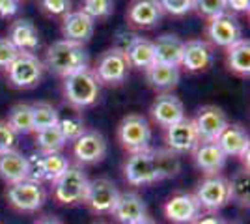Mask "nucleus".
I'll return each instance as SVG.
<instances>
[{
    "label": "nucleus",
    "mask_w": 250,
    "mask_h": 224,
    "mask_svg": "<svg viewBox=\"0 0 250 224\" xmlns=\"http://www.w3.org/2000/svg\"><path fill=\"white\" fill-rule=\"evenodd\" d=\"M8 40H10L21 53H36L42 45L40 32L34 26V22L28 19H17L11 22L10 30H8Z\"/></svg>",
    "instance_id": "obj_22"
},
{
    "label": "nucleus",
    "mask_w": 250,
    "mask_h": 224,
    "mask_svg": "<svg viewBox=\"0 0 250 224\" xmlns=\"http://www.w3.org/2000/svg\"><path fill=\"white\" fill-rule=\"evenodd\" d=\"M38 2L45 15L56 17V19L65 17L71 11V4H73L71 0H38Z\"/></svg>",
    "instance_id": "obj_37"
},
{
    "label": "nucleus",
    "mask_w": 250,
    "mask_h": 224,
    "mask_svg": "<svg viewBox=\"0 0 250 224\" xmlns=\"http://www.w3.org/2000/svg\"><path fill=\"white\" fill-rule=\"evenodd\" d=\"M183 43L176 34H163L153 41L155 51V62L159 64L179 65L181 64V54H183Z\"/></svg>",
    "instance_id": "obj_27"
},
{
    "label": "nucleus",
    "mask_w": 250,
    "mask_h": 224,
    "mask_svg": "<svg viewBox=\"0 0 250 224\" xmlns=\"http://www.w3.org/2000/svg\"><path fill=\"white\" fill-rule=\"evenodd\" d=\"M165 140H167V148L172 149L177 155L192 151L194 146L200 142L196 127H194V122L190 118H183L181 122H177L174 125L167 127Z\"/></svg>",
    "instance_id": "obj_18"
},
{
    "label": "nucleus",
    "mask_w": 250,
    "mask_h": 224,
    "mask_svg": "<svg viewBox=\"0 0 250 224\" xmlns=\"http://www.w3.org/2000/svg\"><path fill=\"white\" fill-rule=\"evenodd\" d=\"M94 224H108V223H94Z\"/></svg>",
    "instance_id": "obj_49"
},
{
    "label": "nucleus",
    "mask_w": 250,
    "mask_h": 224,
    "mask_svg": "<svg viewBox=\"0 0 250 224\" xmlns=\"http://www.w3.org/2000/svg\"><path fill=\"white\" fill-rule=\"evenodd\" d=\"M19 54L21 51L8 38H0V69H8Z\"/></svg>",
    "instance_id": "obj_40"
},
{
    "label": "nucleus",
    "mask_w": 250,
    "mask_h": 224,
    "mask_svg": "<svg viewBox=\"0 0 250 224\" xmlns=\"http://www.w3.org/2000/svg\"><path fill=\"white\" fill-rule=\"evenodd\" d=\"M129 62L125 58V54L118 49H108L101 54V58L97 60L94 73L99 81V84L108 86H120L125 82L127 75H129Z\"/></svg>",
    "instance_id": "obj_10"
},
{
    "label": "nucleus",
    "mask_w": 250,
    "mask_h": 224,
    "mask_svg": "<svg viewBox=\"0 0 250 224\" xmlns=\"http://www.w3.org/2000/svg\"><path fill=\"white\" fill-rule=\"evenodd\" d=\"M196 200H198L200 207L206 209L209 213H217L219 209L226 207L231 200H229V185L228 180L220 174H211L206 176L196 187L194 192Z\"/></svg>",
    "instance_id": "obj_7"
},
{
    "label": "nucleus",
    "mask_w": 250,
    "mask_h": 224,
    "mask_svg": "<svg viewBox=\"0 0 250 224\" xmlns=\"http://www.w3.org/2000/svg\"><path fill=\"white\" fill-rule=\"evenodd\" d=\"M120 191L116 183L108 178H95L88 183V192L84 204L90 207V211L97 215H110L118 202Z\"/></svg>",
    "instance_id": "obj_11"
},
{
    "label": "nucleus",
    "mask_w": 250,
    "mask_h": 224,
    "mask_svg": "<svg viewBox=\"0 0 250 224\" xmlns=\"http://www.w3.org/2000/svg\"><path fill=\"white\" fill-rule=\"evenodd\" d=\"M110 215L120 224H135L147 217V204L144 202V198L138 192H120L118 202H116Z\"/></svg>",
    "instance_id": "obj_17"
},
{
    "label": "nucleus",
    "mask_w": 250,
    "mask_h": 224,
    "mask_svg": "<svg viewBox=\"0 0 250 224\" xmlns=\"http://www.w3.org/2000/svg\"><path fill=\"white\" fill-rule=\"evenodd\" d=\"M88 183L90 180L81 166H69L56 182H52V196L60 205L84 204Z\"/></svg>",
    "instance_id": "obj_3"
},
{
    "label": "nucleus",
    "mask_w": 250,
    "mask_h": 224,
    "mask_svg": "<svg viewBox=\"0 0 250 224\" xmlns=\"http://www.w3.org/2000/svg\"><path fill=\"white\" fill-rule=\"evenodd\" d=\"M106 155V139L99 131L86 129L73 142V157L79 164H95Z\"/></svg>",
    "instance_id": "obj_14"
},
{
    "label": "nucleus",
    "mask_w": 250,
    "mask_h": 224,
    "mask_svg": "<svg viewBox=\"0 0 250 224\" xmlns=\"http://www.w3.org/2000/svg\"><path fill=\"white\" fill-rule=\"evenodd\" d=\"M226 65L231 73L249 79L250 75V41L241 38L226 49Z\"/></svg>",
    "instance_id": "obj_28"
},
{
    "label": "nucleus",
    "mask_w": 250,
    "mask_h": 224,
    "mask_svg": "<svg viewBox=\"0 0 250 224\" xmlns=\"http://www.w3.org/2000/svg\"><path fill=\"white\" fill-rule=\"evenodd\" d=\"M135 224H157L151 217H146V219H142V221H138V223H135Z\"/></svg>",
    "instance_id": "obj_47"
},
{
    "label": "nucleus",
    "mask_w": 250,
    "mask_h": 224,
    "mask_svg": "<svg viewBox=\"0 0 250 224\" xmlns=\"http://www.w3.org/2000/svg\"><path fill=\"white\" fill-rule=\"evenodd\" d=\"M192 122H194L200 142H217L219 135L229 123L226 112L217 105L200 107L198 112H196V118Z\"/></svg>",
    "instance_id": "obj_12"
},
{
    "label": "nucleus",
    "mask_w": 250,
    "mask_h": 224,
    "mask_svg": "<svg viewBox=\"0 0 250 224\" xmlns=\"http://www.w3.org/2000/svg\"><path fill=\"white\" fill-rule=\"evenodd\" d=\"M192 159L206 176H211L224 170L228 157L224 155V151L217 142H198L192 149Z\"/></svg>",
    "instance_id": "obj_21"
},
{
    "label": "nucleus",
    "mask_w": 250,
    "mask_h": 224,
    "mask_svg": "<svg viewBox=\"0 0 250 224\" xmlns=\"http://www.w3.org/2000/svg\"><path fill=\"white\" fill-rule=\"evenodd\" d=\"M65 144H67V140L63 139L58 123L36 131V146L40 148L42 153H58L65 148Z\"/></svg>",
    "instance_id": "obj_30"
},
{
    "label": "nucleus",
    "mask_w": 250,
    "mask_h": 224,
    "mask_svg": "<svg viewBox=\"0 0 250 224\" xmlns=\"http://www.w3.org/2000/svg\"><path fill=\"white\" fill-rule=\"evenodd\" d=\"M43 64H45V69L65 79L69 75L86 69L90 64V56L81 43L60 40V41H54L47 49Z\"/></svg>",
    "instance_id": "obj_1"
},
{
    "label": "nucleus",
    "mask_w": 250,
    "mask_h": 224,
    "mask_svg": "<svg viewBox=\"0 0 250 224\" xmlns=\"http://www.w3.org/2000/svg\"><path fill=\"white\" fill-rule=\"evenodd\" d=\"M26 172H28L26 155H22L19 149L0 153V180L6 185L26 180Z\"/></svg>",
    "instance_id": "obj_24"
},
{
    "label": "nucleus",
    "mask_w": 250,
    "mask_h": 224,
    "mask_svg": "<svg viewBox=\"0 0 250 224\" xmlns=\"http://www.w3.org/2000/svg\"><path fill=\"white\" fill-rule=\"evenodd\" d=\"M83 11L94 21L108 19L114 13V0H84Z\"/></svg>",
    "instance_id": "obj_36"
},
{
    "label": "nucleus",
    "mask_w": 250,
    "mask_h": 224,
    "mask_svg": "<svg viewBox=\"0 0 250 224\" xmlns=\"http://www.w3.org/2000/svg\"><path fill=\"white\" fill-rule=\"evenodd\" d=\"M34 224H63V221L56 215H43Z\"/></svg>",
    "instance_id": "obj_46"
},
{
    "label": "nucleus",
    "mask_w": 250,
    "mask_h": 224,
    "mask_svg": "<svg viewBox=\"0 0 250 224\" xmlns=\"http://www.w3.org/2000/svg\"><path fill=\"white\" fill-rule=\"evenodd\" d=\"M6 198L10 205L19 213H36L45 204V189L42 183L22 180L17 183H10L6 189Z\"/></svg>",
    "instance_id": "obj_6"
},
{
    "label": "nucleus",
    "mask_w": 250,
    "mask_h": 224,
    "mask_svg": "<svg viewBox=\"0 0 250 224\" xmlns=\"http://www.w3.org/2000/svg\"><path fill=\"white\" fill-rule=\"evenodd\" d=\"M28 163V172H26V180L36 183L45 182V176H43V153H32L30 157H26Z\"/></svg>",
    "instance_id": "obj_41"
},
{
    "label": "nucleus",
    "mask_w": 250,
    "mask_h": 224,
    "mask_svg": "<svg viewBox=\"0 0 250 224\" xmlns=\"http://www.w3.org/2000/svg\"><path fill=\"white\" fill-rule=\"evenodd\" d=\"M151 151H153V157H155L159 182L176 178L177 174H179V170H181V159H179V155L168 148H157V149L151 148Z\"/></svg>",
    "instance_id": "obj_29"
},
{
    "label": "nucleus",
    "mask_w": 250,
    "mask_h": 224,
    "mask_svg": "<svg viewBox=\"0 0 250 224\" xmlns=\"http://www.w3.org/2000/svg\"><path fill=\"white\" fill-rule=\"evenodd\" d=\"M250 0H226V10H231L235 13H249Z\"/></svg>",
    "instance_id": "obj_44"
},
{
    "label": "nucleus",
    "mask_w": 250,
    "mask_h": 224,
    "mask_svg": "<svg viewBox=\"0 0 250 224\" xmlns=\"http://www.w3.org/2000/svg\"><path fill=\"white\" fill-rule=\"evenodd\" d=\"M58 127L62 131L63 139L67 142H75L83 135L86 127H84V120L79 114H67V116L58 118Z\"/></svg>",
    "instance_id": "obj_35"
},
{
    "label": "nucleus",
    "mask_w": 250,
    "mask_h": 224,
    "mask_svg": "<svg viewBox=\"0 0 250 224\" xmlns=\"http://www.w3.org/2000/svg\"><path fill=\"white\" fill-rule=\"evenodd\" d=\"M146 79L153 90L167 94V92L174 90V88L179 84V79H181L179 65L153 62V64L146 69Z\"/></svg>",
    "instance_id": "obj_23"
},
{
    "label": "nucleus",
    "mask_w": 250,
    "mask_h": 224,
    "mask_svg": "<svg viewBox=\"0 0 250 224\" xmlns=\"http://www.w3.org/2000/svg\"><path fill=\"white\" fill-rule=\"evenodd\" d=\"M21 0H0V17H13L19 11Z\"/></svg>",
    "instance_id": "obj_43"
},
{
    "label": "nucleus",
    "mask_w": 250,
    "mask_h": 224,
    "mask_svg": "<svg viewBox=\"0 0 250 224\" xmlns=\"http://www.w3.org/2000/svg\"><path fill=\"white\" fill-rule=\"evenodd\" d=\"M200 17L211 19L215 15H220L226 11V0H194V8Z\"/></svg>",
    "instance_id": "obj_38"
},
{
    "label": "nucleus",
    "mask_w": 250,
    "mask_h": 224,
    "mask_svg": "<svg viewBox=\"0 0 250 224\" xmlns=\"http://www.w3.org/2000/svg\"><path fill=\"white\" fill-rule=\"evenodd\" d=\"M200 215L202 207L190 192H176L165 204V217L172 224H192Z\"/></svg>",
    "instance_id": "obj_13"
},
{
    "label": "nucleus",
    "mask_w": 250,
    "mask_h": 224,
    "mask_svg": "<svg viewBox=\"0 0 250 224\" xmlns=\"http://www.w3.org/2000/svg\"><path fill=\"white\" fill-rule=\"evenodd\" d=\"M149 116L159 127L167 129L174 125L177 122H181L185 116V105L183 101L174 94H161L155 97V101L149 107Z\"/></svg>",
    "instance_id": "obj_15"
},
{
    "label": "nucleus",
    "mask_w": 250,
    "mask_h": 224,
    "mask_svg": "<svg viewBox=\"0 0 250 224\" xmlns=\"http://www.w3.org/2000/svg\"><path fill=\"white\" fill-rule=\"evenodd\" d=\"M165 11L161 8L159 0H131L127 11H125V21L135 28H155L161 22Z\"/></svg>",
    "instance_id": "obj_16"
},
{
    "label": "nucleus",
    "mask_w": 250,
    "mask_h": 224,
    "mask_svg": "<svg viewBox=\"0 0 250 224\" xmlns=\"http://www.w3.org/2000/svg\"><path fill=\"white\" fill-rule=\"evenodd\" d=\"M217 144L224 151L226 157H239L241 153L250 146L249 133L239 123H228L224 131L219 135Z\"/></svg>",
    "instance_id": "obj_25"
},
{
    "label": "nucleus",
    "mask_w": 250,
    "mask_h": 224,
    "mask_svg": "<svg viewBox=\"0 0 250 224\" xmlns=\"http://www.w3.org/2000/svg\"><path fill=\"white\" fill-rule=\"evenodd\" d=\"M17 133L10 127L6 120H0V153H6L17 146Z\"/></svg>",
    "instance_id": "obj_42"
},
{
    "label": "nucleus",
    "mask_w": 250,
    "mask_h": 224,
    "mask_svg": "<svg viewBox=\"0 0 250 224\" xmlns=\"http://www.w3.org/2000/svg\"><path fill=\"white\" fill-rule=\"evenodd\" d=\"M229 185V200L235 204H239L241 207H247L250 200V178L247 168H239L231 176V180H228Z\"/></svg>",
    "instance_id": "obj_32"
},
{
    "label": "nucleus",
    "mask_w": 250,
    "mask_h": 224,
    "mask_svg": "<svg viewBox=\"0 0 250 224\" xmlns=\"http://www.w3.org/2000/svg\"><path fill=\"white\" fill-rule=\"evenodd\" d=\"M192 224H228V223H226L222 217H219V215L208 213V215H200Z\"/></svg>",
    "instance_id": "obj_45"
},
{
    "label": "nucleus",
    "mask_w": 250,
    "mask_h": 224,
    "mask_svg": "<svg viewBox=\"0 0 250 224\" xmlns=\"http://www.w3.org/2000/svg\"><path fill=\"white\" fill-rule=\"evenodd\" d=\"M62 92L69 107H73L75 110H83L97 103L101 94V84L95 77L94 69L86 67L83 71L63 79Z\"/></svg>",
    "instance_id": "obj_2"
},
{
    "label": "nucleus",
    "mask_w": 250,
    "mask_h": 224,
    "mask_svg": "<svg viewBox=\"0 0 250 224\" xmlns=\"http://www.w3.org/2000/svg\"><path fill=\"white\" fill-rule=\"evenodd\" d=\"M10 127L17 133V135H30L34 133V120H32V105L28 103H17L13 105L11 110L8 112V120Z\"/></svg>",
    "instance_id": "obj_31"
},
{
    "label": "nucleus",
    "mask_w": 250,
    "mask_h": 224,
    "mask_svg": "<svg viewBox=\"0 0 250 224\" xmlns=\"http://www.w3.org/2000/svg\"><path fill=\"white\" fill-rule=\"evenodd\" d=\"M228 224H247L245 221H241V219H235V221H231V223H228Z\"/></svg>",
    "instance_id": "obj_48"
},
{
    "label": "nucleus",
    "mask_w": 250,
    "mask_h": 224,
    "mask_svg": "<svg viewBox=\"0 0 250 224\" xmlns=\"http://www.w3.org/2000/svg\"><path fill=\"white\" fill-rule=\"evenodd\" d=\"M206 38L211 47H220V49H228L229 45L239 41L243 38V28L241 22L233 13H220L208 19L206 24Z\"/></svg>",
    "instance_id": "obj_8"
},
{
    "label": "nucleus",
    "mask_w": 250,
    "mask_h": 224,
    "mask_svg": "<svg viewBox=\"0 0 250 224\" xmlns=\"http://www.w3.org/2000/svg\"><path fill=\"white\" fill-rule=\"evenodd\" d=\"M124 176L127 183L133 187H142V185H151L159 182L155 157L151 148L146 151L131 153L124 164Z\"/></svg>",
    "instance_id": "obj_9"
},
{
    "label": "nucleus",
    "mask_w": 250,
    "mask_h": 224,
    "mask_svg": "<svg viewBox=\"0 0 250 224\" xmlns=\"http://www.w3.org/2000/svg\"><path fill=\"white\" fill-rule=\"evenodd\" d=\"M69 166H71V163L62 151H58V153H43V176H45V182H56Z\"/></svg>",
    "instance_id": "obj_33"
},
{
    "label": "nucleus",
    "mask_w": 250,
    "mask_h": 224,
    "mask_svg": "<svg viewBox=\"0 0 250 224\" xmlns=\"http://www.w3.org/2000/svg\"><path fill=\"white\" fill-rule=\"evenodd\" d=\"M58 118H60V112L56 110V107H52L51 103L40 101V103H34V105H32L34 133H36V131H40V129L56 125V123H58Z\"/></svg>",
    "instance_id": "obj_34"
},
{
    "label": "nucleus",
    "mask_w": 250,
    "mask_h": 224,
    "mask_svg": "<svg viewBox=\"0 0 250 224\" xmlns=\"http://www.w3.org/2000/svg\"><path fill=\"white\" fill-rule=\"evenodd\" d=\"M118 142L129 153L149 149L151 127L142 114H127L118 125Z\"/></svg>",
    "instance_id": "obj_4"
},
{
    "label": "nucleus",
    "mask_w": 250,
    "mask_h": 224,
    "mask_svg": "<svg viewBox=\"0 0 250 224\" xmlns=\"http://www.w3.org/2000/svg\"><path fill=\"white\" fill-rule=\"evenodd\" d=\"M124 54L131 67L144 69V71L155 62L153 41H149L146 38H140V36H136V34H135V38L131 40V43L127 45V49L124 51Z\"/></svg>",
    "instance_id": "obj_26"
},
{
    "label": "nucleus",
    "mask_w": 250,
    "mask_h": 224,
    "mask_svg": "<svg viewBox=\"0 0 250 224\" xmlns=\"http://www.w3.org/2000/svg\"><path fill=\"white\" fill-rule=\"evenodd\" d=\"M159 4L165 13L174 17H183L194 8V0H159Z\"/></svg>",
    "instance_id": "obj_39"
},
{
    "label": "nucleus",
    "mask_w": 250,
    "mask_h": 224,
    "mask_svg": "<svg viewBox=\"0 0 250 224\" xmlns=\"http://www.w3.org/2000/svg\"><path fill=\"white\" fill-rule=\"evenodd\" d=\"M213 62V47L206 40H188L183 43V54L179 67H185L190 73L206 71Z\"/></svg>",
    "instance_id": "obj_19"
},
{
    "label": "nucleus",
    "mask_w": 250,
    "mask_h": 224,
    "mask_svg": "<svg viewBox=\"0 0 250 224\" xmlns=\"http://www.w3.org/2000/svg\"><path fill=\"white\" fill-rule=\"evenodd\" d=\"M8 81L11 86L19 90H30L42 82L43 73H45V64L32 53H21L13 64L6 69Z\"/></svg>",
    "instance_id": "obj_5"
},
{
    "label": "nucleus",
    "mask_w": 250,
    "mask_h": 224,
    "mask_svg": "<svg viewBox=\"0 0 250 224\" xmlns=\"http://www.w3.org/2000/svg\"><path fill=\"white\" fill-rule=\"evenodd\" d=\"M95 21L90 19L83 10L69 11L65 17H62V36L63 40L73 43H88L94 36Z\"/></svg>",
    "instance_id": "obj_20"
}]
</instances>
